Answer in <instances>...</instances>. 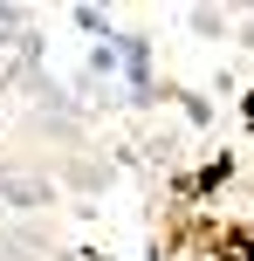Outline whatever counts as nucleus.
I'll return each instance as SVG.
<instances>
[{
	"label": "nucleus",
	"mask_w": 254,
	"mask_h": 261,
	"mask_svg": "<svg viewBox=\"0 0 254 261\" xmlns=\"http://www.w3.org/2000/svg\"><path fill=\"white\" fill-rule=\"evenodd\" d=\"M0 35H14V14H7V7H0Z\"/></svg>",
	"instance_id": "f257e3e1"
}]
</instances>
